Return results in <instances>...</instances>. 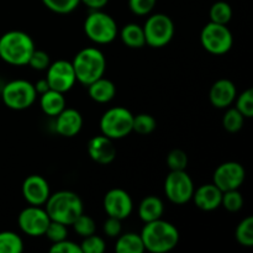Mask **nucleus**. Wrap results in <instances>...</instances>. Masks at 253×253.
<instances>
[{
    "mask_svg": "<svg viewBox=\"0 0 253 253\" xmlns=\"http://www.w3.org/2000/svg\"><path fill=\"white\" fill-rule=\"evenodd\" d=\"M145 250L152 253H166L174 249L179 242L177 227L165 220L146 222L141 231Z\"/></svg>",
    "mask_w": 253,
    "mask_h": 253,
    "instance_id": "nucleus-1",
    "label": "nucleus"
},
{
    "mask_svg": "<svg viewBox=\"0 0 253 253\" xmlns=\"http://www.w3.org/2000/svg\"><path fill=\"white\" fill-rule=\"evenodd\" d=\"M44 205L49 219L66 226L73 224L74 220L83 214L82 199L76 193L69 190H61L51 194Z\"/></svg>",
    "mask_w": 253,
    "mask_h": 253,
    "instance_id": "nucleus-2",
    "label": "nucleus"
},
{
    "mask_svg": "<svg viewBox=\"0 0 253 253\" xmlns=\"http://www.w3.org/2000/svg\"><path fill=\"white\" fill-rule=\"evenodd\" d=\"M35 48L26 32L9 31L0 37V58L12 66H26Z\"/></svg>",
    "mask_w": 253,
    "mask_h": 253,
    "instance_id": "nucleus-3",
    "label": "nucleus"
},
{
    "mask_svg": "<svg viewBox=\"0 0 253 253\" xmlns=\"http://www.w3.org/2000/svg\"><path fill=\"white\" fill-rule=\"evenodd\" d=\"M72 64H73L77 81L83 85L88 86L89 84L104 76L106 59L100 49L88 47L77 53Z\"/></svg>",
    "mask_w": 253,
    "mask_h": 253,
    "instance_id": "nucleus-4",
    "label": "nucleus"
},
{
    "mask_svg": "<svg viewBox=\"0 0 253 253\" xmlns=\"http://www.w3.org/2000/svg\"><path fill=\"white\" fill-rule=\"evenodd\" d=\"M84 31L89 40L99 44L110 43L118 36V25L106 12L93 10L84 21Z\"/></svg>",
    "mask_w": 253,
    "mask_h": 253,
    "instance_id": "nucleus-5",
    "label": "nucleus"
},
{
    "mask_svg": "<svg viewBox=\"0 0 253 253\" xmlns=\"http://www.w3.org/2000/svg\"><path fill=\"white\" fill-rule=\"evenodd\" d=\"M133 115L121 106L109 109L100 119L101 133L111 140H120L132 132Z\"/></svg>",
    "mask_w": 253,
    "mask_h": 253,
    "instance_id": "nucleus-6",
    "label": "nucleus"
},
{
    "mask_svg": "<svg viewBox=\"0 0 253 253\" xmlns=\"http://www.w3.org/2000/svg\"><path fill=\"white\" fill-rule=\"evenodd\" d=\"M146 44L153 48L165 47L174 36V24L172 19L165 14L151 15L143 26Z\"/></svg>",
    "mask_w": 253,
    "mask_h": 253,
    "instance_id": "nucleus-7",
    "label": "nucleus"
},
{
    "mask_svg": "<svg viewBox=\"0 0 253 253\" xmlns=\"http://www.w3.org/2000/svg\"><path fill=\"white\" fill-rule=\"evenodd\" d=\"M36 95L34 84L24 79L9 82L1 91L2 101L12 110H25L30 108L36 100Z\"/></svg>",
    "mask_w": 253,
    "mask_h": 253,
    "instance_id": "nucleus-8",
    "label": "nucleus"
},
{
    "mask_svg": "<svg viewBox=\"0 0 253 253\" xmlns=\"http://www.w3.org/2000/svg\"><path fill=\"white\" fill-rule=\"evenodd\" d=\"M203 47L212 54H224L231 49L234 37L226 25L210 21L200 34Z\"/></svg>",
    "mask_w": 253,
    "mask_h": 253,
    "instance_id": "nucleus-9",
    "label": "nucleus"
},
{
    "mask_svg": "<svg viewBox=\"0 0 253 253\" xmlns=\"http://www.w3.org/2000/svg\"><path fill=\"white\" fill-rule=\"evenodd\" d=\"M165 192L173 204L184 205L192 200L194 183L185 170H170L166 178Z\"/></svg>",
    "mask_w": 253,
    "mask_h": 253,
    "instance_id": "nucleus-10",
    "label": "nucleus"
},
{
    "mask_svg": "<svg viewBox=\"0 0 253 253\" xmlns=\"http://www.w3.org/2000/svg\"><path fill=\"white\" fill-rule=\"evenodd\" d=\"M19 227L24 234L31 237L44 236L47 226L51 222L46 209H42L41 207L36 205H30L29 208L22 210L19 214Z\"/></svg>",
    "mask_w": 253,
    "mask_h": 253,
    "instance_id": "nucleus-11",
    "label": "nucleus"
},
{
    "mask_svg": "<svg viewBox=\"0 0 253 253\" xmlns=\"http://www.w3.org/2000/svg\"><path fill=\"white\" fill-rule=\"evenodd\" d=\"M46 81L49 88L59 93L64 94L71 90L77 81L72 62L59 59L49 64L47 68Z\"/></svg>",
    "mask_w": 253,
    "mask_h": 253,
    "instance_id": "nucleus-12",
    "label": "nucleus"
},
{
    "mask_svg": "<svg viewBox=\"0 0 253 253\" xmlns=\"http://www.w3.org/2000/svg\"><path fill=\"white\" fill-rule=\"evenodd\" d=\"M246 170L244 166L237 162H225L215 169L212 179L214 184L222 193L227 190L239 189L245 182Z\"/></svg>",
    "mask_w": 253,
    "mask_h": 253,
    "instance_id": "nucleus-13",
    "label": "nucleus"
},
{
    "mask_svg": "<svg viewBox=\"0 0 253 253\" xmlns=\"http://www.w3.org/2000/svg\"><path fill=\"white\" fill-rule=\"evenodd\" d=\"M132 199L126 190L115 188L109 190L104 198V209L108 216L124 220L132 212Z\"/></svg>",
    "mask_w": 253,
    "mask_h": 253,
    "instance_id": "nucleus-14",
    "label": "nucleus"
},
{
    "mask_svg": "<svg viewBox=\"0 0 253 253\" xmlns=\"http://www.w3.org/2000/svg\"><path fill=\"white\" fill-rule=\"evenodd\" d=\"M22 195L30 205L42 207L51 195L49 185L43 177L37 174L29 175L22 183Z\"/></svg>",
    "mask_w": 253,
    "mask_h": 253,
    "instance_id": "nucleus-15",
    "label": "nucleus"
},
{
    "mask_svg": "<svg viewBox=\"0 0 253 253\" xmlns=\"http://www.w3.org/2000/svg\"><path fill=\"white\" fill-rule=\"evenodd\" d=\"M88 153L94 162L99 165H109L115 160L116 148L111 138L100 135L89 141Z\"/></svg>",
    "mask_w": 253,
    "mask_h": 253,
    "instance_id": "nucleus-16",
    "label": "nucleus"
},
{
    "mask_svg": "<svg viewBox=\"0 0 253 253\" xmlns=\"http://www.w3.org/2000/svg\"><path fill=\"white\" fill-rule=\"evenodd\" d=\"M237 96L235 84L229 79H220L215 82L209 91L210 103L217 109H224L231 105Z\"/></svg>",
    "mask_w": 253,
    "mask_h": 253,
    "instance_id": "nucleus-17",
    "label": "nucleus"
},
{
    "mask_svg": "<svg viewBox=\"0 0 253 253\" xmlns=\"http://www.w3.org/2000/svg\"><path fill=\"white\" fill-rule=\"evenodd\" d=\"M83 126V118L76 109H63L56 116V131L63 137H74Z\"/></svg>",
    "mask_w": 253,
    "mask_h": 253,
    "instance_id": "nucleus-18",
    "label": "nucleus"
},
{
    "mask_svg": "<svg viewBox=\"0 0 253 253\" xmlns=\"http://www.w3.org/2000/svg\"><path fill=\"white\" fill-rule=\"evenodd\" d=\"M195 205L204 211H211L217 209L221 205L222 192L212 183V184H204L198 188L193 193V198Z\"/></svg>",
    "mask_w": 253,
    "mask_h": 253,
    "instance_id": "nucleus-19",
    "label": "nucleus"
},
{
    "mask_svg": "<svg viewBox=\"0 0 253 253\" xmlns=\"http://www.w3.org/2000/svg\"><path fill=\"white\" fill-rule=\"evenodd\" d=\"M89 96L96 103H109L115 98V84L105 78H99L88 85Z\"/></svg>",
    "mask_w": 253,
    "mask_h": 253,
    "instance_id": "nucleus-20",
    "label": "nucleus"
},
{
    "mask_svg": "<svg viewBox=\"0 0 253 253\" xmlns=\"http://www.w3.org/2000/svg\"><path fill=\"white\" fill-rule=\"evenodd\" d=\"M40 106L46 115L56 118L63 109H66V98L63 93L49 89L46 93L41 94Z\"/></svg>",
    "mask_w": 253,
    "mask_h": 253,
    "instance_id": "nucleus-21",
    "label": "nucleus"
},
{
    "mask_svg": "<svg viewBox=\"0 0 253 253\" xmlns=\"http://www.w3.org/2000/svg\"><path fill=\"white\" fill-rule=\"evenodd\" d=\"M163 211H165V205L157 197L145 198L138 207V216L145 224L161 219Z\"/></svg>",
    "mask_w": 253,
    "mask_h": 253,
    "instance_id": "nucleus-22",
    "label": "nucleus"
},
{
    "mask_svg": "<svg viewBox=\"0 0 253 253\" xmlns=\"http://www.w3.org/2000/svg\"><path fill=\"white\" fill-rule=\"evenodd\" d=\"M120 37L124 43L130 48H142L146 44L143 27L137 24H127L124 26Z\"/></svg>",
    "mask_w": 253,
    "mask_h": 253,
    "instance_id": "nucleus-23",
    "label": "nucleus"
},
{
    "mask_svg": "<svg viewBox=\"0 0 253 253\" xmlns=\"http://www.w3.org/2000/svg\"><path fill=\"white\" fill-rule=\"evenodd\" d=\"M115 245V251L118 253H142L145 251L141 235L127 232L125 235H119Z\"/></svg>",
    "mask_w": 253,
    "mask_h": 253,
    "instance_id": "nucleus-24",
    "label": "nucleus"
},
{
    "mask_svg": "<svg viewBox=\"0 0 253 253\" xmlns=\"http://www.w3.org/2000/svg\"><path fill=\"white\" fill-rule=\"evenodd\" d=\"M22 251L24 242L16 232H0V253H21Z\"/></svg>",
    "mask_w": 253,
    "mask_h": 253,
    "instance_id": "nucleus-25",
    "label": "nucleus"
},
{
    "mask_svg": "<svg viewBox=\"0 0 253 253\" xmlns=\"http://www.w3.org/2000/svg\"><path fill=\"white\" fill-rule=\"evenodd\" d=\"M210 21L215 24L226 25L232 17V9L226 1H217L212 4L209 11Z\"/></svg>",
    "mask_w": 253,
    "mask_h": 253,
    "instance_id": "nucleus-26",
    "label": "nucleus"
},
{
    "mask_svg": "<svg viewBox=\"0 0 253 253\" xmlns=\"http://www.w3.org/2000/svg\"><path fill=\"white\" fill-rule=\"evenodd\" d=\"M236 240L241 246H253V217L249 216L242 220L236 229Z\"/></svg>",
    "mask_w": 253,
    "mask_h": 253,
    "instance_id": "nucleus-27",
    "label": "nucleus"
},
{
    "mask_svg": "<svg viewBox=\"0 0 253 253\" xmlns=\"http://www.w3.org/2000/svg\"><path fill=\"white\" fill-rule=\"evenodd\" d=\"M157 126L156 119L148 114H138L133 116L132 131L137 132L138 135H150L153 132Z\"/></svg>",
    "mask_w": 253,
    "mask_h": 253,
    "instance_id": "nucleus-28",
    "label": "nucleus"
},
{
    "mask_svg": "<svg viewBox=\"0 0 253 253\" xmlns=\"http://www.w3.org/2000/svg\"><path fill=\"white\" fill-rule=\"evenodd\" d=\"M244 115L236 108L227 110L226 114L224 115V119H222V125H224L225 130L232 133L241 130L242 126H244Z\"/></svg>",
    "mask_w": 253,
    "mask_h": 253,
    "instance_id": "nucleus-29",
    "label": "nucleus"
},
{
    "mask_svg": "<svg viewBox=\"0 0 253 253\" xmlns=\"http://www.w3.org/2000/svg\"><path fill=\"white\" fill-rule=\"evenodd\" d=\"M44 6L57 14H69L78 7L81 0H42Z\"/></svg>",
    "mask_w": 253,
    "mask_h": 253,
    "instance_id": "nucleus-30",
    "label": "nucleus"
},
{
    "mask_svg": "<svg viewBox=\"0 0 253 253\" xmlns=\"http://www.w3.org/2000/svg\"><path fill=\"white\" fill-rule=\"evenodd\" d=\"M72 226L74 227V230H76L77 234L82 237H86V236H90V235L95 234V229H96L95 221H94L90 216H88V215L84 214V212L83 214L79 215V216L74 220V222L72 224Z\"/></svg>",
    "mask_w": 253,
    "mask_h": 253,
    "instance_id": "nucleus-31",
    "label": "nucleus"
},
{
    "mask_svg": "<svg viewBox=\"0 0 253 253\" xmlns=\"http://www.w3.org/2000/svg\"><path fill=\"white\" fill-rule=\"evenodd\" d=\"M221 205H224L227 211L236 212L244 207V197L237 189L227 190V192L222 193Z\"/></svg>",
    "mask_w": 253,
    "mask_h": 253,
    "instance_id": "nucleus-32",
    "label": "nucleus"
},
{
    "mask_svg": "<svg viewBox=\"0 0 253 253\" xmlns=\"http://www.w3.org/2000/svg\"><path fill=\"white\" fill-rule=\"evenodd\" d=\"M167 165L170 170H185L188 166L187 153L179 148H174L168 153Z\"/></svg>",
    "mask_w": 253,
    "mask_h": 253,
    "instance_id": "nucleus-33",
    "label": "nucleus"
},
{
    "mask_svg": "<svg viewBox=\"0 0 253 253\" xmlns=\"http://www.w3.org/2000/svg\"><path fill=\"white\" fill-rule=\"evenodd\" d=\"M236 109L244 115L245 119H250L253 116V90L247 89L244 93L240 94L236 100Z\"/></svg>",
    "mask_w": 253,
    "mask_h": 253,
    "instance_id": "nucleus-34",
    "label": "nucleus"
},
{
    "mask_svg": "<svg viewBox=\"0 0 253 253\" xmlns=\"http://www.w3.org/2000/svg\"><path fill=\"white\" fill-rule=\"evenodd\" d=\"M79 246H81L82 253H103L106 249L104 240L96 236L95 234L84 237Z\"/></svg>",
    "mask_w": 253,
    "mask_h": 253,
    "instance_id": "nucleus-35",
    "label": "nucleus"
},
{
    "mask_svg": "<svg viewBox=\"0 0 253 253\" xmlns=\"http://www.w3.org/2000/svg\"><path fill=\"white\" fill-rule=\"evenodd\" d=\"M44 236L52 242V244H56V242L62 241V240H66L68 236V230H67L66 225L61 224V222L52 221L47 226L46 232H44Z\"/></svg>",
    "mask_w": 253,
    "mask_h": 253,
    "instance_id": "nucleus-36",
    "label": "nucleus"
},
{
    "mask_svg": "<svg viewBox=\"0 0 253 253\" xmlns=\"http://www.w3.org/2000/svg\"><path fill=\"white\" fill-rule=\"evenodd\" d=\"M27 64L32 69H36V71H44V69L48 68V66L51 64V61H49V56L46 52L42 51V49L35 48Z\"/></svg>",
    "mask_w": 253,
    "mask_h": 253,
    "instance_id": "nucleus-37",
    "label": "nucleus"
},
{
    "mask_svg": "<svg viewBox=\"0 0 253 253\" xmlns=\"http://www.w3.org/2000/svg\"><path fill=\"white\" fill-rule=\"evenodd\" d=\"M157 0H128V7L133 14L145 16L152 12Z\"/></svg>",
    "mask_w": 253,
    "mask_h": 253,
    "instance_id": "nucleus-38",
    "label": "nucleus"
},
{
    "mask_svg": "<svg viewBox=\"0 0 253 253\" xmlns=\"http://www.w3.org/2000/svg\"><path fill=\"white\" fill-rule=\"evenodd\" d=\"M51 253H82L81 246L74 244L73 241L69 240H62V241L52 244V247L49 249Z\"/></svg>",
    "mask_w": 253,
    "mask_h": 253,
    "instance_id": "nucleus-39",
    "label": "nucleus"
},
{
    "mask_svg": "<svg viewBox=\"0 0 253 253\" xmlns=\"http://www.w3.org/2000/svg\"><path fill=\"white\" fill-rule=\"evenodd\" d=\"M121 220L116 219V217L109 216L108 220L104 222L103 230L108 237H118L121 234Z\"/></svg>",
    "mask_w": 253,
    "mask_h": 253,
    "instance_id": "nucleus-40",
    "label": "nucleus"
},
{
    "mask_svg": "<svg viewBox=\"0 0 253 253\" xmlns=\"http://www.w3.org/2000/svg\"><path fill=\"white\" fill-rule=\"evenodd\" d=\"M81 2H83L91 10H101L108 4L109 0H81Z\"/></svg>",
    "mask_w": 253,
    "mask_h": 253,
    "instance_id": "nucleus-41",
    "label": "nucleus"
},
{
    "mask_svg": "<svg viewBox=\"0 0 253 253\" xmlns=\"http://www.w3.org/2000/svg\"><path fill=\"white\" fill-rule=\"evenodd\" d=\"M34 86H35V90H36V93L39 94V95H41V94L46 93L47 90H49V89H51V88H49L48 83H47L46 78H44V79H40V81H37L36 84H34Z\"/></svg>",
    "mask_w": 253,
    "mask_h": 253,
    "instance_id": "nucleus-42",
    "label": "nucleus"
}]
</instances>
